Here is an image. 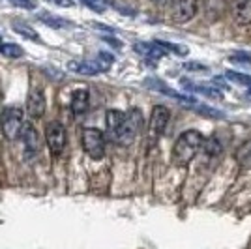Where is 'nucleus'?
<instances>
[{
    "label": "nucleus",
    "instance_id": "f257e3e1",
    "mask_svg": "<svg viewBox=\"0 0 251 249\" xmlns=\"http://www.w3.org/2000/svg\"><path fill=\"white\" fill-rule=\"evenodd\" d=\"M202 145H204V137L197 129H188V131L180 133L173 146V163L178 167H186L199 154Z\"/></svg>",
    "mask_w": 251,
    "mask_h": 249
},
{
    "label": "nucleus",
    "instance_id": "f03ea898",
    "mask_svg": "<svg viewBox=\"0 0 251 249\" xmlns=\"http://www.w3.org/2000/svg\"><path fill=\"white\" fill-rule=\"evenodd\" d=\"M115 64V56L109 52H100L96 58L90 60H72L68 64V70L81 75H100L111 70V66Z\"/></svg>",
    "mask_w": 251,
    "mask_h": 249
},
{
    "label": "nucleus",
    "instance_id": "7ed1b4c3",
    "mask_svg": "<svg viewBox=\"0 0 251 249\" xmlns=\"http://www.w3.org/2000/svg\"><path fill=\"white\" fill-rule=\"evenodd\" d=\"M81 141H83V150L92 159H101L105 156V143H107V139H105L103 131H100L96 127H86V129H83Z\"/></svg>",
    "mask_w": 251,
    "mask_h": 249
},
{
    "label": "nucleus",
    "instance_id": "20e7f679",
    "mask_svg": "<svg viewBox=\"0 0 251 249\" xmlns=\"http://www.w3.org/2000/svg\"><path fill=\"white\" fill-rule=\"evenodd\" d=\"M25 125V114L19 107H8L4 113H2V131L6 139H17L21 135V129Z\"/></svg>",
    "mask_w": 251,
    "mask_h": 249
},
{
    "label": "nucleus",
    "instance_id": "39448f33",
    "mask_svg": "<svg viewBox=\"0 0 251 249\" xmlns=\"http://www.w3.org/2000/svg\"><path fill=\"white\" fill-rule=\"evenodd\" d=\"M141 127H143V114L139 109H131L129 113H126V122L124 127L120 131V137L116 141V145L127 146L135 141V137L141 133Z\"/></svg>",
    "mask_w": 251,
    "mask_h": 249
},
{
    "label": "nucleus",
    "instance_id": "423d86ee",
    "mask_svg": "<svg viewBox=\"0 0 251 249\" xmlns=\"http://www.w3.org/2000/svg\"><path fill=\"white\" fill-rule=\"evenodd\" d=\"M45 141H47V146H49V152H51L52 157H60L66 148V127H64L60 122H51L45 127Z\"/></svg>",
    "mask_w": 251,
    "mask_h": 249
},
{
    "label": "nucleus",
    "instance_id": "0eeeda50",
    "mask_svg": "<svg viewBox=\"0 0 251 249\" xmlns=\"http://www.w3.org/2000/svg\"><path fill=\"white\" fill-rule=\"evenodd\" d=\"M169 118H171V113H169L167 107L157 105V107L152 109L150 124H148V141H150V145L157 143L159 137L163 135V131H165V127L169 124Z\"/></svg>",
    "mask_w": 251,
    "mask_h": 249
},
{
    "label": "nucleus",
    "instance_id": "6e6552de",
    "mask_svg": "<svg viewBox=\"0 0 251 249\" xmlns=\"http://www.w3.org/2000/svg\"><path fill=\"white\" fill-rule=\"evenodd\" d=\"M197 0H173L171 4V19L175 23H188L197 13Z\"/></svg>",
    "mask_w": 251,
    "mask_h": 249
},
{
    "label": "nucleus",
    "instance_id": "1a4fd4ad",
    "mask_svg": "<svg viewBox=\"0 0 251 249\" xmlns=\"http://www.w3.org/2000/svg\"><path fill=\"white\" fill-rule=\"evenodd\" d=\"M47 109V100H45V94L40 86H32L26 96V111L30 114V118H42L43 113Z\"/></svg>",
    "mask_w": 251,
    "mask_h": 249
},
{
    "label": "nucleus",
    "instance_id": "9d476101",
    "mask_svg": "<svg viewBox=\"0 0 251 249\" xmlns=\"http://www.w3.org/2000/svg\"><path fill=\"white\" fill-rule=\"evenodd\" d=\"M124 122H126V113H122V111H116V109L107 111V116H105V124H107V137H109L113 143H116V141H118L120 131H122V127H124Z\"/></svg>",
    "mask_w": 251,
    "mask_h": 249
},
{
    "label": "nucleus",
    "instance_id": "9b49d317",
    "mask_svg": "<svg viewBox=\"0 0 251 249\" xmlns=\"http://www.w3.org/2000/svg\"><path fill=\"white\" fill-rule=\"evenodd\" d=\"M21 141L25 145L26 156H38V152H40V135H38L36 127L30 122H25V125H23Z\"/></svg>",
    "mask_w": 251,
    "mask_h": 249
},
{
    "label": "nucleus",
    "instance_id": "f8f14e48",
    "mask_svg": "<svg viewBox=\"0 0 251 249\" xmlns=\"http://www.w3.org/2000/svg\"><path fill=\"white\" fill-rule=\"evenodd\" d=\"M133 49H135L139 54H143L145 58H163L165 54H167V49L161 45L159 42H154V43H135L133 45Z\"/></svg>",
    "mask_w": 251,
    "mask_h": 249
},
{
    "label": "nucleus",
    "instance_id": "ddd939ff",
    "mask_svg": "<svg viewBox=\"0 0 251 249\" xmlns=\"http://www.w3.org/2000/svg\"><path fill=\"white\" fill-rule=\"evenodd\" d=\"M232 17L242 26L251 25V0H236L234 10H232Z\"/></svg>",
    "mask_w": 251,
    "mask_h": 249
},
{
    "label": "nucleus",
    "instance_id": "4468645a",
    "mask_svg": "<svg viewBox=\"0 0 251 249\" xmlns=\"http://www.w3.org/2000/svg\"><path fill=\"white\" fill-rule=\"evenodd\" d=\"M70 107H72V113L75 116H81V114L86 113L88 109V90L84 88H79L72 94V101H70Z\"/></svg>",
    "mask_w": 251,
    "mask_h": 249
},
{
    "label": "nucleus",
    "instance_id": "2eb2a0df",
    "mask_svg": "<svg viewBox=\"0 0 251 249\" xmlns=\"http://www.w3.org/2000/svg\"><path fill=\"white\" fill-rule=\"evenodd\" d=\"M38 19H40L42 23H45L47 26L56 28V30H60V28H66V26H72V25H74L72 21L62 19V17H56V15H51V13H47V11H42V13L38 15Z\"/></svg>",
    "mask_w": 251,
    "mask_h": 249
},
{
    "label": "nucleus",
    "instance_id": "dca6fc26",
    "mask_svg": "<svg viewBox=\"0 0 251 249\" xmlns=\"http://www.w3.org/2000/svg\"><path fill=\"white\" fill-rule=\"evenodd\" d=\"M13 30L17 32L19 36H23V38H26V40H32V42H42V38H40V34L34 30V28H30L26 23H21V21H13Z\"/></svg>",
    "mask_w": 251,
    "mask_h": 249
},
{
    "label": "nucleus",
    "instance_id": "f3484780",
    "mask_svg": "<svg viewBox=\"0 0 251 249\" xmlns=\"http://www.w3.org/2000/svg\"><path fill=\"white\" fill-rule=\"evenodd\" d=\"M182 84L186 86V90H191V92H199L202 96H208V98H216V100H221V92L220 90H214L210 86H202V84L197 83H189V81H182Z\"/></svg>",
    "mask_w": 251,
    "mask_h": 249
},
{
    "label": "nucleus",
    "instance_id": "a211bd4d",
    "mask_svg": "<svg viewBox=\"0 0 251 249\" xmlns=\"http://www.w3.org/2000/svg\"><path fill=\"white\" fill-rule=\"evenodd\" d=\"M0 54L6 56V58H21L25 51H23L21 45L17 43H4L0 42Z\"/></svg>",
    "mask_w": 251,
    "mask_h": 249
},
{
    "label": "nucleus",
    "instance_id": "6ab92c4d",
    "mask_svg": "<svg viewBox=\"0 0 251 249\" xmlns=\"http://www.w3.org/2000/svg\"><path fill=\"white\" fill-rule=\"evenodd\" d=\"M202 148H204V152L208 154V156H220L221 154V143L216 139V137H210V139H206L204 141V145H202Z\"/></svg>",
    "mask_w": 251,
    "mask_h": 249
},
{
    "label": "nucleus",
    "instance_id": "aec40b11",
    "mask_svg": "<svg viewBox=\"0 0 251 249\" xmlns=\"http://www.w3.org/2000/svg\"><path fill=\"white\" fill-rule=\"evenodd\" d=\"M227 79L234 81V83L248 84V86L251 88V75H246V73H236V72H227Z\"/></svg>",
    "mask_w": 251,
    "mask_h": 249
},
{
    "label": "nucleus",
    "instance_id": "412c9836",
    "mask_svg": "<svg viewBox=\"0 0 251 249\" xmlns=\"http://www.w3.org/2000/svg\"><path fill=\"white\" fill-rule=\"evenodd\" d=\"M230 60H232V62H240V64H246V66H251V56L244 54V52H234V54L230 56Z\"/></svg>",
    "mask_w": 251,
    "mask_h": 249
},
{
    "label": "nucleus",
    "instance_id": "4be33fe9",
    "mask_svg": "<svg viewBox=\"0 0 251 249\" xmlns=\"http://www.w3.org/2000/svg\"><path fill=\"white\" fill-rule=\"evenodd\" d=\"M81 2H84L88 8H92V10L98 11V13H101V11L105 10V6L101 0H81Z\"/></svg>",
    "mask_w": 251,
    "mask_h": 249
},
{
    "label": "nucleus",
    "instance_id": "5701e85b",
    "mask_svg": "<svg viewBox=\"0 0 251 249\" xmlns=\"http://www.w3.org/2000/svg\"><path fill=\"white\" fill-rule=\"evenodd\" d=\"M11 4L19 6V8H26V10H32L34 8V2L32 0H11Z\"/></svg>",
    "mask_w": 251,
    "mask_h": 249
},
{
    "label": "nucleus",
    "instance_id": "b1692460",
    "mask_svg": "<svg viewBox=\"0 0 251 249\" xmlns=\"http://www.w3.org/2000/svg\"><path fill=\"white\" fill-rule=\"evenodd\" d=\"M52 4H56V6H62V8H72L75 2L74 0H49Z\"/></svg>",
    "mask_w": 251,
    "mask_h": 249
},
{
    "label": "nucleus",
    "instance_id": "393cba45",
    "mask_svg": "<svg viewBox=\"0 0 251 249\" xmlns=\"http://www.w3.org/2000/svg\"><path fill=\"white\" fill-rule=\"evenodd\" d=\"M184 68H186V70H206V68L201 66V64H184Z\"/></svg>",
    "mask_w": 251,
    "mask_h": 249
},
{
    "label": "nucleus",
    "instance_id": "a878e982",
    "mask_svg": "<svg viewBox=\"0 0 251 249\" xmlns=\"http://www.w3.org/2000/svg\"><path fill=\"white\" fill-rule=\"evenodd\" d=\"M244 167L251 169V148H250V152H248V156H246V159H244Z\"/></svg>",
    "mask_w": 251,
    "mask_h": 249
},
{
    "label": "nucleus",
    "instance_id": "bb28decb",
    "mask_svg": "<svg viewBox=\"0 0 251 249\" xmlns=\"http://www.w3.org/2000/svg\"><path fill=\"white\" fill-rule=\"evenodd\" d=\"M154 2H165V0H154Z\"/></svg>",
    "mask_w": 251,
    "mask_h": 249
},
{
    "label": "nucleus",
    "instance_id": "cd10ccee",
    "mask_svg": "<svg viewBox=\"0 0 251 249\" xmlns=\"http://www.w3.org/2000/svg\"><path fill=\"white\" fill-rule=\"evenodd\" d=\"M0 42H2V40H0Z\"/></svg>",
    "mask_w": 251,
    "mask_h": 249
}]
</instances>
